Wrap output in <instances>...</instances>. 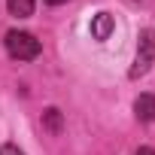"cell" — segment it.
<instances>
[{
  "instance_id": "5b68a950",
  "label": "cell",
  "mask_w": 155,
  "mask_h": 155,
  "mask_svg": "<svg viewBox=\"0 0 155 155\" xmlns=\"http://www.w3.org/2000/svg\"><path fill=\"white\" fill-rule=\"evenodd\" d=\"M43 125L52 131V134H61V128H64V119H61V110L58 107H49L46 113H43Z\"/></svg>"
},
{
  "instance_id": "ba28073f",
  "label": "cell",
  "mask_w": 155,
  "mask_h": 155,
  "mask_svg": "<svg viewBox=\"0 0 155 155\" xmlns=\"http://www.w3.org/2000/svg\"><path fill=\"white\" fill-rule=\"evenodd\" d=\"M137 155H155V149H149V146H140V149H137Z\"/></svg>"
},
{
  "instance_id": "52a82bcc",
  "label": "cell",
  "mask_w": 155,
  "mask_h": 155,
  "mask_svg": "<svg viewBox=\"0 0 155 155\" xmlns=\"http://www.w3.org/2000/svg\"><path fill=\"white\" fill-rule=\"evenodd\" d=\"M0 155H25L18 146H12V143H3V146H0Z\"/></svg>"
},
{
  "instance_id": "8992f818",
  "label": "cell",
  "mask_w": 155,
  "mask_h": 155,
  "mask_svg": "<svg viewBox=\"0 0 155 155\" xmlns=\"http://www.w3.org/2000/svg\"><path fill=\"white\" fill-rule=\"evenodd\" d=\"M6 6H9V12H12L15 18L34 15V0H6Z\"/></svg>"
},
{
  "instance_id": "277c9868",
  "label": "cell",
  "mask_w": 155,
  "mask_h": 155,
  "mask_svg": "<svg viewBox=\"0 0 155 155\" xmlns=\"http://www.w3.org/2000/svg\"><path fill=\"white\" fill-rule=\"evenodd\" d=\"M134 116L140 122H155V94H140L134 101Z\"/></svg>"
},
{
  "instance_id": "3957f363",
  "label": "cell",
  "mask_w": 155,
  "mask_h": 155,
  "mask_svg": "<svg viewBox=\"0 0 155 155\" xmlns=\"http://www.w3.org/2000/svg\"><path fill=\"white\" fill-rule=\"evenodd\" d=\"M116 31V18L110 15V12H97L94 18H91V37L94 40H110V34Z\"/></svg>"
},
{
  "instance_id": "9c48e42d",
  "label": "cell",
  "mask_w": 155,
  "mask_h": 155,
  "mask_svg": "<svg viewBox=\"0 0 155 155\" xmlns=\"http://www.w3.org/2000/svg\"><path fill=\"white\" fill-rule=\"evenodd\" d=\"M46 3H52V6H58V3H67V0H46Z\"/></svg>"
},
{
  "instance_id": "7a4b0ae2",
  "label": "cell",
  "mask_w": 155,
  "mask_h": 155,
  "mask_svg": "<svg viewBox=\"0 0 155 155\" xmlns=\"http://www.w3.org/2000/svg\"><path fill=\"white\" fill-rule=\"evenodd\" d=\"M155 61V34L152 31H140L137 37V58H134V67H131V79H140L143 73H149Z\"/></svg>"
},
{
  "instance_id": "6da1fadb",
  "label": "cell",
  "mask_w": 155,
  "mask_h": 155,
  "mask_svg": "<svg viewBox=\"0 0 155 155\" xmlns=\"http://www.w3.org/2000/svg\"><path fill=\"white\" fill-rule=\"evenodd\" d=\"M6 52H9V58H15V61H34V58L43 52V46H40V40H37L34 34H28V31H9V34H6Z\"/></svg>"
}]
</instances>
